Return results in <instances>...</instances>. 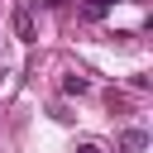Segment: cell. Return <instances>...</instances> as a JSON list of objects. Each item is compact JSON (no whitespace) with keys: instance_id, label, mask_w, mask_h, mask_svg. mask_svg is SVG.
I'll list each match as a JSON object with an SVG mask.
<instances>
[{"instance_id":"cell-1","label":"cell","mask_w":153,"mask_h":153,"mask_svg":"<svg viewBox=\"0 0 153 153\" xmlns=\"http://www.w3.org/2000/svg\"><path fill=\"white\" fill-rule=\"evenodd\" d=\"M143 148H148V134L143 129H124L120 134V153H143Z\"/></svg>"},{"instance_id":"cell-2","label":"cell","mask_w":153,"mask_h":153,"mask_svg":"<svg viewBox=\"0 0 153 153\" xmlns=\"http://www.w3.org/2000/svg\"><path fill=\"white\" fill-rule=\"evenodd\" d=\"M62 91H67V96H86V91H91V81H86L81 72H67V76H62Z\"/></svg>"},{"instance_id":"cell-3","label":"cell","mask_w":153,"mask_h":153,"mask_svg":"<svg viewBox=\"0 0 153 153\" xmlns=\"http://www.w3.org/2000/svg\"><path fill=\"white\" fill-rule=\"evenodd\" d=\"M14 33H19L24 43H33V14H29V10H19V14H14Z\"/></svg>"},{"instance_id":"cell-4","label":"cell","mask_w":153,"mask_h":153,"mask_svg":"<svg viewBox=\"0 0 153 153\" xmlns=\"http://www.w3.org/2000/svg\"><path fill=\"white\" fill-rule=\"evenodd\" d=\"M72 153H105V148H100V143H76Z\"/></svg>"},{"instance_id":"cell-5","label":"cell","mask_w":153,"mask_h":153,"mask_svg":"<svg viewBox=\"0 0 153 153\" xmlns=\"http://www.w3.org/2000/svg\"><path fill=\"white\" fill-rule=\"evenodd\" d=\"M43 5H62V0H43Z\"/></svg>"}]
</instances>
